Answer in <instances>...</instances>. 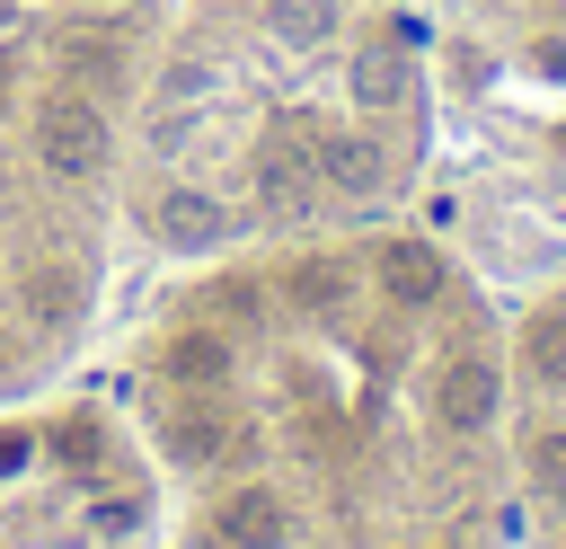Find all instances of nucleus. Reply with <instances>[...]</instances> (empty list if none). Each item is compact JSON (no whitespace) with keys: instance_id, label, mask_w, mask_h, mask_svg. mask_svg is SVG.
<instances>
[{"instance_id":"1","label":"nucleus","mask_w":566,"mask_h":549,"mask_svg":"<svg viewBox=\"0 0 566 549\" xmlns=\"http://www.w3.org/2000/svg\"><path fill=\"white\" fill-rule=\"evenodd\" d=\"M35 168L62 177V186L97 177V168H106V115H97L88 97H44V106H35Z\"/></svg>"},{"instance_id":"2","label":"nucleus","mask_w":566,"mask_h":549,"mask_svg":"<svg viewBox=\"0 0 566 549\" xmlns=\"http://www.w3.org/2000/svg\"><path fill=\"white\" fill-rule=\"evenodd\" d=\"M283 540H292V514L274 487H230L203 514V549H283Z\"/></svg>"},{"instance_id":"3","label":"nucleus","mask_w":566,"mask_h":549,"mask_svg":"<svg viewBox=\"0 0 566 549\" xmlns=\"http://www.w3.org/2000/svg\"><path fill=\"white\" fill-rule=\"evenodd\" d=\"M433 416H442L451 434H478V425L495 416V363H486V354H451L442 381H433Z\"/></svg>"},{"instance_id":"4","label":"nucleus","mask_w":566,"mask_h":549,"mask_svg":"<svg viewBox=\"0 0 566 549\" xmlns=\"http://www.w3.org/2000/svg\"><path fill=\"white\" fill-rule=\"evenodd\" d=\"M310 168H318V186H336V195H380V177H389V159H380L371 133H318V142H310Z\"/></svg>"},{"instance_id":"5","label":"nucleus","mask_w":566,"mask_h":549,"mask_svg":"<svg viewBox=\"0 0 566 549\" xmlns=\"http://www.w3.org/2000/svg\"><path fill=\"white\" fill-rule=\"evenodd\" d=\"M150 230L177 248V257H195V248H221V230H230V213L203 195V186H168L159 204H150Z\"/></svg>"},{"instance_id":"6","label":"nucleus","mask_w":566,"mask_h":549,"mask_svg":"<svg viewBox=\"0 0 566 549\" xmlns=\"http://www.w3.org/2000/svg\"><path fill=\"white\" fill-rule=\"evenodd\" d=\"M256 195H265V213H310V195H318V168H310V151L301 142H256Z\"/></svg>"},{"instance_id":"7","label":"nucleus","mask_w":566,"mask_h":549,"mask_svg":"<svg viewBox=\"0 0 566 549\" xmlns=\"http://www.w3.org/2000/svg\"><path fill=\"white\" fill-rule=\"evenodd\" d=\"M371 283H380L398 310H424V301L442 292V257H433L424 239H389V248L371 257Z\"/></svg>"},{"instance_id":"8","label":"nucleus","mask_w":566,"mask_h":549,"mask_svg":"<svg viewBox=\"0 0 566 549\" xmlns=\"http://www.w3.org/2000/svg\"><path fill=\"white\" fill-rule=\"evenodd\" d=\"M159 372L186 381V390H212V381H230V336H212V328H177V336L159 345Z\"/></svg>"},{"instance_id":"9","label":"nucleus","mask_w":566,"mask_h":549,"mask_svg":"<svg viewBox=\"0 0 566 549\" xmlns=\"http://www.w3.org/2000/svg\"><path fill=\"white\" fill-rule=\"evenodd\" d=\"M159 443H168V460H177V469H212L221 452H239V434H230V425H221L212 407H177Z\"/></svg>"},{"instance_id":"10","label":"nucleus","mask_w":566,"mask_h":549,"mask_svg":"<svg viewBox=\"0 0 566 549\" xmlns=\"http://www.w3.org/2000/svg\"><path fill=\"white\" fill-rule=\"evenodd\" d=\"M398 89H407V62H398V44H363V53H354V97H363V106H389Z\"/></svg>"},{"instance_id":"11","label":"nucleus","mask_w":566,"mask_h":549,"mask_svg":"<svg viewBox=\"0 0 566 549\" xmlns=\"http://www.w3.org/2000/svg\"><path fill=\"white\" fill-rule=\"evenodd\" d=\"M522 354H531V372H539L548 390H566V310H539V319L522 328Z\"/></svg>"},{"instance_id":"12","label":"nucleus","mask_w":566,"mask_h":549,"mask_svg":"<svg viewBox=\"0 0 566 549\" xmlns=\"http://www.w3.org/2000/svg\"><path fill=\"white\" fill-rule=\"evenodd\" d=\"M292 301L318 310V319L345 310V266H336V257H301V266H292Z\"/></svg>"},{"instance_id":"13","label":"nucleus","mask_w":566,"mask_h":549,"mask_svg":"<svg viewBox=\"0 0 566 549\" xmlns=\"http://www.w3.org/2000/svg\"><path fill=\"white\" fill-rule=\"evenodd\" d=\"M265 27H274L283 44H318V35L336 27V0H265Z\"/></svg>"},{"instance_id":"14","label":"nucleus","mask_w":566,"mask_h":549,"mask_svg":"<svg viewBox=\"0 0 566 549\" xmlns=\"http://www.w3.org/2000/svg\"><path fill=\"white\" fill-rule=\"evenodd\" d=\"M71 301H80V292H71V274H62V266L27 274V310H35V328H62V319H71Z\"/></svg>"},{"instance_id":"15","label":"nucleus","mask_w":566,"mask_h":549,"mask_svg":"<svg viewBox=\"0 0 566 549\" xmlns=\"http://www.w3.org/2000/svg\"><path fill=\"white\" fill-rule=\"evenodd\" d=\"M71 71H88V80L106 71V80H115V71H124V44L97 35V27H80V35H71Z\"/></svg>"},{"instance_id":"16","label":"nucleus","mask_w":566,"mask_h":549,"mask_svg":"<svg viewBox=\"0 0 566 549\" xmlns=\"http://www.w3.org/2000/svg\"><path fill=\"white\" fill-rule=\"evenodd\" d=\"M522 460H531V478H539L548 496H566V425H557V434H531Z\"/></svg>"},{"instance_id":"17","label":"nucleus","mask_w":566,"mask_h":549,"mask_svg":"<svg viewBox=\"0 0 566 549\" xmlns=\"http://www.w3.org/2000/svg\"><path fill=\"white\" fill-rule=\"evenodd\" d=\"M53 452H62L71 469H97V452H106V443H97V425H88V416H71V425L53 434Z\"/></svg>"},{"instance_id":"18","label":"nucleus","mask_w":566,"mask_h":549,"mask_svg":"<svg viewBox=\"0 0 566 549\" xmlns=\"http://www.w3.org/2000/svg\"><path fill=\"white\" fill-rule=\"evenodd\" d=\"M212 301H221L230 319H256V283H248V274H221V292H212Z\"/></svg>"},{"instance_id":"19","label":"nucleus","mask_w":566,"mask_h":549,"mask_svg":"<svg viewBox=\"0 0 566 549\" xmlns=\"http://www.w3.org/2000/svg\"><path fill=\"white\" fill-rule=\"evenodd\" d=\"M35 460V434H0V478H18Z\"/></svg>"}]
</instances>
